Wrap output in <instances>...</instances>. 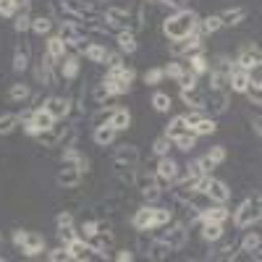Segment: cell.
<instances>
[{
    "label": "cell",
    "instance_id": "22",
    "mask_svg": "<svg viewBox=\"0 0 262 262\" xmlns=\"http://www.w3.org/2000/svg\"><path fill=\"white\" fill-rule=\"evenodd\" d=\"M134 186L139 191L144 189H152V186H158V176L152 170H134Z\"/></svg>",
    "mask_w": 262,
    "mask_h": 262
},
{
    "label": "cell",
    "instance_id": "19",
    "mask_svg": "<svg viewBox=\"0 0 262 262\" xmlns=\"http://www.w3.org/2000/svg\"><path fill=\"white\" fill-rule=\"evenodd\" d=\"M45 55L58 66V63L66 58V42H63L60 37H50V39H48V50H45Z\"/></svg>",
    "mask_w": 262,
    "mask_h": 262
},
{
    "label": "cell",
    "instance_id": "62",
    "mask_svg": "<svg viewBox=\"0 0 262 262\" xmlns=\"http://www.w3.org/2000/svg\"><path fill=\"white\" fill-rule=\"evenodd\" d=\"M32 102H34V105H32V107H34V111H39V107H45V102H48V97H42V95H34V97H32Z\"/></svg>",
    "mask_w": 262,
    "mask_h": 262
},
{
    "label": "cell",
    "instance_id": "24",
    "mask_svg": "<svg viewBox=\"0 0 262 262\" xmlns=\"http://www.w3.org/2000/svg\"><path fill=\"white\" fill-rule=\"evenodd\" d=\"M84 55H86V60H90V63L102 66L107 50H105V45H100V42H92V45H86V48H84Z\"/></svg>",
    "mask_w": 262,
    "mask_h": 262
},
{
    "label": "cell",
    "instance_id": "39",
    "mask_svg": "<svg viewBox=\"0 0 262 262\" xmlns=\"http://www.w3.org/2000/svg\"><path fill=\"white\" fill-rule=\"evenodd\" d=\"M215 128H217V126H215V121H212V118H202L200 123H194V126H191V131H194L196 137H207V134H215Z\"/></svg>",
    "mask_w": 262,
    "mask_h": 262
},
{
    "label": "cell",
    "instance_id": "42",
    "mask_svg": "<svg viewBox=\"0 0 262 262\" xmlns=\"http://www.w3.org/2000/svg\"><path fill=\"white\" fill-rule=\"evenodd\" d=\"M170 142H173V139H170L168 134H163V137H158V139H155V144H152V152H155V155H158V158H165V155H168V152H170Z\"/></svg>",
    "mask_w": 262,
    "mask_h": 262
},
{
    "label": "cell",
    "instance_id": "44",
    "mask_svg": "<svg viewBox=\"0 0 262 262\" xmlns=\"http://www.w3.org/2000/svg\"><path fill=\"white\" fill-rule=\"evenodd\" d=\"M16 123H18V116H16V113L0 116V134H11V131L16 128Z\"/></svg>",
    "mask_w": 262,
    "mask_h": 262
},
{
    "label": "cell",
    "instance_id": "21",
    "mask_svg": "<svg viewBox=\"0 0 262 262\" xmlns=\"http://www.w3.org/2000/svg\"><path fill=\"white\" fill-rule=\"evenodd\" d=\"M79 58L76 55H66L63 60H60V76L63 79H69V81H74L76 76H79Z\"/></svg>",
    "mask_w": 262,
    "mask_h": 262
},
{
    "label": "cell",
    "instance_id": "35",
    "mask_svg": "<svg viewBox=\"0 0 262 262\" xmlns=\"http://www.w3.org/2000/svg\"><path fill=\"white\" fill-rule=\"evenodd\" d=\"M184 131H189L186 118H184V116H176V118H173V121L168 123V131H165V134H168L170 139H176V137H181V134H184Z\"/></svg>",
    "mask_w": 262,
    "mask_h": 262
},
{
    "label": "cell",
    "instance_id": "51",
    "mask_svg": "<svg viewBox=\"0 0 262 262\" xmlns=\"http://www.w3.org/2000/svg\"><path fill=\"white\" fill-rule=\"evenodd\" d=\"M163 79H165L163 69H149V71L144 74V84H149V86H152V84H160Z\"/></svg>",
    "mask_w": 262,
    "mask_h": 262
},
{
    "label": "cell",
    "instance_id": "64",
    "mask_svg": "<svg viewBox=\"0 0 262 262\" xmlns=\"http://www.w3.org/2000/svg\"><path fill=\"white\" fill-rule=\"evenodd\" d=\"M118 259H121V262H128V259H134V252L123 249V252H118Z\"/></svg>",
    "mask_w": 262,
    "mask_h": 262
},
{
    "label": "cell",
    "instance_id": "41",
    "mask_svg": "<svg viewBox=\"0 0 262 262\" xmlns=\"http://www.w3.org/2000/svg\"><path fill=\"white\" fill-rule=\"evenodd\" d=\"M102 84H105V90L111 92V95H126L128 86H131V84H126V81H121V79H105Z\"/></svg>",
    "mask_w": 262,
    "mask_h": 262
},
{
    "label": "cell",
    "instance_id": "27",
    "mask_svg": "<svg viewBox=\"0 0 262 262\" xmlns=\"http://www.w3.org/2000/svg\"><path fill=\"white\" fill-rule=\"evenodd\" d=\"M116 39H118V50H121V53H134V50H137V37H134V32L121 29Z\"/></svg>",
    "mask_w": 262,
    "mask_h": 262
},
{
    "label": "cell",
    "instance_id": "10",
    "mask_svg": "<svg viewBox=\"0 0 262 262\" xmlns=\"http://www.w3.org/2000/svg\"><path fill=\"white\" fill-rule=\"evenodd\" d=\"M205 194L210 196L212 202H217V205H223V202H228V196H231V189H228V186H226L223 181H217V179H207Z\"/></svg>",
    "mask_w": 262,
    "mask_h": 262
},
{
    "label": "cell",
    "instance_id": "7",
    "mask_svg": "<svg viewBox=\"0 0 262 262\" xmlns=\"http://www.w3.org/2000/svg\"><path fill=\"white\" fill-rule=\"evenodd\" d=\"M186 236H189V231H186L184 223H173V226L168 228V233H163L160 238H163L170 249H181V247H186Z\"/></svg>",
    "mask_w": 262,
    "mask_h": 262
},
{
    "label": "cell",
    "instance_id": "47",
    "mask_svg": "<svg viewBox=\"0 0 262 262\" xmlns=\"http://www.w3.org/2000/svg\"><path fill=\"white\" fill-rule=\"evenodd\" d=\"M184 71H186V66H184V63H176V60L168 63L165 69H163V74H165V76H170V79H179Z\"/></svg>",
    "mask_w": 262,
    "mask_h": 262
},
{
    "label": "cell",
    "instance_id": "14",
    "mask_svg": "<svg viewBox=\"0 0 262 262\" xmlns=\"http://www.w3.org/2000/svg\"><path fill=\"white\" fill-rule=\"evenodd\" d=\"M29 58H32V45L21 39L16 45V50H13V69L16 71H27L29 69Z\"/></svg>",
    "mask_w": 262,
    "mask_h": 262
},
{
    "label": "cell",
    "instance_id": "54",
    "mask_svg": "<svg viewBox=\"0 0 262 262\" xmlns=\"http://www.w3.org/2000/svg\"><path fill=\"white\" fill-rule=\"evenodd\" d=\"M102 66H105V69H118V66H123V55L121 53H107Z\"/></svg>",
    "mask_w": 262,
    "mask_h": 262
},
{
    "label": "cell",
    "instance_id": "50",
    "mask_svg": "<svg viewBox=\"0 0 262 262\" xmlns=\"http://www.w3.org/2000/svg\"><path fill=\"white\" fill-rule=\"evenodd\" d=\"M58 238H60V244L66 247V244H71L74 238H76V233H74L71 226H60V228H58Z\"/></svg>",
    "mask_w": 262,
    "mask_h": 262
},
{
    "label": "cell",
    "instance_id": "2",
    "mask_svg": "<svg viewBox=\"0 0 262 262\" xmlns=\"http://www.w3.org/2000/svg\"><path fill=\"white\" fill-rule=\"evenodd\" d=\"M139 165V149L134 144H121L113 155V170H134Z\"/></svg>",
    "mask_w": 262,
    "mask_h": 262
},
{
    "label": "cell",
    "instance_id": "28",
    "mask_svg": "<svg viewBox=\"0 0 262 262\" xmlns=\"http://www.w3.org/2000/svg\"><path fill=\"white\" fill-rule=\"evenodd\" d=\"M111 123L116 131H126L128 126H131V113L128 111H123V107H118V111H113V116H111Z\"/></svg>",
    "mask_w": 262,
    "mask_h": 262
},
{
    "label": "cell",
    "instance_id": "48",
    "mask_svg": "<svg viewBox=\"0 0 262 262\" xmlns=\"http://www.w3.org/2000/svg\"><path fill=\"white\" fill-rule=\"evenodd\" d=\"M48 259H50V262H69V259H71V254H69V249H66V247L60 244L58 249H53V252L48 254Z\"/></svg>",
    "mask_w": 262,
    "mask_h": 262
},
{
    "label": "cell",
    "instance_id": "23",
    "mask_svg": "<svg viewBox=\"0 0 262 262\" xmlns=\"http://www.w3.org/2000/svg\"><path fill=\"white\" fill-rule=\"evenodd\" d=\"M191 194H194V179H184V181H179L176 186H173V196H176L179 202H189L191 200Z\"/></svg>",
    "mask_w": 262,
    "mask_h": 262
},
{
    "label": "cell",
    "instance_id": "29",
    "mask_svg": "<svg viewBox=\"0 0 262 262\" xmlns=\"http://www.w3.org/2000/svg\"><path fill=\"white\" fill-rule=\"evenodd\" d=\"M113 137H116V128L111 126V123H105V126H97L95 128V142L100 144V147H107L113 142Z\"/></svg>",
    "mask_w": 262,
    "mask_h": 262
},
{
    "label": "cell",
    "instance_id": "37",
    "mask_svg": "<svg viewBox=\"0 0 262 262\" xmlns=\"http://www.w3.org/2000/svg\"><path fill=\"white\" fill-rule=\"evenodd\" d=\"M173 142H176V147H179L181 152H189V149H194V144H196V134L189 128V131H184V134H181V137H176Z\"/></svg>",
    "mask_w": 262,
    "mask_h": 262
},
{
    "label": "cell",
    "instance_id": "34",
    "mask_svg": "<svg viewBox=\"0 0 262 262\" xmlns=\"http://www.w3.org/2000/svg\"><path fill=\"white\" fill-rule=\"evenodd\" d=\"M242 249L244 252H254V259H259V233L257 231H249L247 236H244V242H242Z\"/></svg>",
    "mask_w": 262,
    "mask_h": 262
},
{
    "label": "cell",
    "instance_id": "56",
    "mask_svg": "<svg viewBox=\"0 0 262 262\" xmlns=\"http://www.w3.org/2000/svg\"><path fill=\"white\" fill-rule=\"evenodd\" d=\"M16 8V0H0V16H13Z\"/></svg>",
    "mask_w": 262,
    "mask_h": 262
},
{
    "label": "cell",
    "instance_id": "55",
    "mask_svg": "<svg viewBox=\"0 0 262 262\" xmlns=\"http://www.w3.org/2000/svg\"><path fill=\"white\" fill-rule=\"evenodd\" d=\"M186 176H189V179H194V181L205 176V173H202V168H200V160H191V163L186 165Z\"/></svg>",
    "mask_w": 262,
    "mask_h": 262
},
{
    "label": "cell",
    "instance_id": "9",
    "mask_svg": "<svg viewBox=\"0 0 262 262\" xmlns=\"http://www.w3.org/2000/svg\"><path fill=\"white\" fill-rule=\"evenodd\" d=\"M18 249L24 252L27 257L42 254V252H45V236H39V233H34V231H27V236H24V242H21Z\"/></svg>",
    "mask_w": 262,
    "mask_h": 262
},
{
    "label": "cell",
    "instance_id": "11",
    "mask_svg": "<svg viewBox=\"0 0 262 262\" xmlns=\"http://www.w3.org/2000/svg\"><path fill=\"white\" fill-rule=\"evenodd\" d=\"M53 60L48 58V55H42L39 58V63H37V69H34V76H37V81L42 84V86H53V81H55V74H53Z\"/></svg>",
    "mask_w": 262,
    "mask_h": 262
},
{
    "label": "cell",
    "instance_id": "38",
    "mask_svg": "<svg viewBox=\"0 0 262 262\" xmlns=\"http://www.w3.org/2000/svg\"><path fill=\"white\" fill-rule=\"evenodd\" d=\"M173 221V212L165 210V207H155V212H152V228H160V226H168Z\"/></svg>",
    "mask_w": 262,
    "mask_h": 262
},
{
    "label": "cell",
    "instance_id": "49",
    "mask_svg": "<svg viewBox=\"0 0 262 262\" xmlns=\"http://www.w3.org/2000/svg\"><path fill=\"white\" fill-rule=\"evenodd\" d=\"M176 81L181 84V90H191V86H196V74H191V71L186 69V71H184Z\"/></svg>",
    "mask_w": 262,
    "mask_h": 262
},
{
    "label": "cell",
    "instance_id": "1",
    "mask_svg": "<svg viewBox=\"0 0 262 262\" xmlns=\"http://www.w3.org/2000/svg\"><path fill=\"white\" fill-rule=\"evenodd\" d=\"M196 21L200 18H196L194 11H176L173 16H168L163 21V32L170 39H184V37H189L196 29Z\"/></svg>",
    "mask_w": 262,
    "mask_h": 262
},
{
    "label": "cell",
    "instance_id": "12",
    "mask_svg": "<svg viewBox=\"0 0 262 262\" xmlns=\"http://www.w3.org/2000/svg\"><path fill=\"white\" fill-rule=\"evenodd\" d=\"M45 111L58 121V118H66L71 113V100L69 97H48V102H45Z\"/></svg>",
    "mask_w": 262,
    "mask_h": 262
},
{
    "label": "cell",
    "instance_id": "32",
    "mask_svg": "<svg viewBox=\"0 0 262 262\" xmlns=\"http://www.w3.org/2000/svg\"><path fill=\"white\" fill-rule=\"evenodd\" d=\"M189 71H191V74H196V76H200V74H207V71H210L207 58H205L202 53H194V55L189 58Z\"/></svg>",
    "mask_w": 262,
    "mask_h": 262
},
{
    "label": "cell",
    "instance_id": "16",
    "mask_svg": "<svg viewBox=\"0 0 262 262\" xmlns=\"http://www.w3.org/2000/svg\"><path fill=\"white\" fill-rule=\"evenodd\" d=\"M231 212L223 207V205H215V207H207L200 212V223H223Z\"/></svg>",
    "mask_w": 262,
    "mask_h": 262
},
{
    "label": "cell",
    "instance_id": "15",
    "mask_svg": "<svg viewBox=\"0 0 262 262\" xmlns=\"http://www.w3.org/2000/svg\"><path fill=\"white\" fill-rule=\"evenodd\" d=\"M236 63H238V69H244V71H249V69H254V66H259V63H262L259 48H242V53H238Z\"/></svg>",
    "mask_w": 262,
    "mask_h": 262
},
{
    "label": "cell",
    "instance_id": "8",
    "mask_svg": "<svg viewBox=\"0 0 262 262\" xmlns=\"http://www.w3.org/2000/svg\"><path fill=\"white\" fill-rule=\"evenodd\" d=\"M155 176H158V184H173V181H176V176H179V165H176V160H170L168 155L160 158Z\"/></svg>",
    "mask_w": 262,
    "mask_h": 262
},
{
    "label": "cell",
    "instance_id": "13",
    "mask_svg": "<svg viewBox=\"0 0 262 262\" xmlns=\"http://www.w3.org/2000/svg\"><path fill=\"white\" fill-rule=\"evenodd\" d=\"M79 181H81V170H79L76 165H63V168L58 170V184H60L63 189H76Z\"/></svg>",
    "mask_w": 262,
    "mask_h": 262
},
{
    "label": "cell",
    "instance_id": "4",
    "mask_svg": "<svg viewBox=\"0 0 262 262\" xmlns=\"http://www.w3.org/2000/svg\"><path fill=\"white\" fill-rule=\"evenodd\" d=\"M202 48V34H200V29H194L189 37H184V39H173V45L168 48L170 50V55L173 58H181V55H189V53H194V50H200Z\"/></svg>",
    "mask_w": 262,
    "mask_h": 262
},
{
    "label": "cell",
    "instance_id": "33",
    "mask_svg": "<svg viewBox=\"0 0 262 262\" xmlns=\"http://www.w3.org/2000/svg\"><path fill=\"white\" fill-rule=\"evenodd\" d=\"M32 123H34L39 131H45V128H50V126L55 123V118L45 111V107H39V111H34V116H32Z\"/></svg>",
    "mask_w": 262,
    "mask_h": 262
},
{
    "label": "cell",
    "instance_id": "46",
    "mask_svg": "<svg viewBox=\"0 0 262 262\" xmlns=\"http://www.w3.org/2000/svg\"><path fill=\"white\" fill-rule=\"evenodd\" d=\"M27 29H32V16L27 13V6H24V11L16 16V32H27Z\"/></svg>",
    "mask_w": 262,
    "mask_h": 262
},
{
    "label": "cell",
    "instance_id": "53",
    "mask_svg": "<svg viewBox=\"0 0 262 262\" xmlns=\"http://www.w3.org/2000/svg\"><path fill=\"white\" fill-rule=\"evenodd\" d=\"M207 158L215 163V165H221L223 160H226V147L223 144H217V147H212L210 152H207Z\"/></svg>",
    "mask_w": 262,
    "mask_h": 262
},
{
    "label": "cell",
    "instance_id": "40",
    "mask_svg": "<svg viewBox=\"0 0 262 262\" xmlns=\"http://www.w3.org/2000/svg\"><path fill=\"white\" fill-rule=\"evenodd\" d=\"M32 29H34V34H48V32L53 29V18H50V16H37V18H32Z\"/></svg>",
    "mask_w": 262,
    "mask_h": 262
},
{
    "label": "cell",
    "instance_id": "17",
    "mask_svg": "<svg viewBox=\"0 0 262 262\" xmlns=\"http://www.w3.org/2000/svg\"><path fill=\"white\" fill-rule=\"evenodd\" d=\"M152 212H155V207H139L134 212L131 223H134L137 231H152Z\"/></svg>",
    "mask_w": 262,
    "mask_h": 262
},
{
    "label": "cell",
    "instance_id": "58",
    "mask_svg": "<svg viewBox=\"0 0 262 262\" xmlns=\"http://www.w3.org/2000/svg\"><path fill=\"white\" fill-rule=\"evenodd\" d=\"M97 233V221H84L81 223V236L84 238H90V236H95Z\"/></svg>",
    "mask_w": 262,
    "mask_h": 262
},
{
    "label": "cell",
    "instance_id": "20",
    "mask_svg": "<svg viewBox=\"0 0 262 262\" xmlns=\"http://www.w3.org/2000/svg\"><path fill=\"white\" fill-rule=\"evenodd\" d=\"M247 84H249V74L244 71V69H231V74H228V86L233 92H244L247 90Z\"/></svg>",
    "mask_w": 262,
    "mask_h": 262
},
{
    "label": "cell",
    "instance_id": "18",
    "mask_svg": "<svg viewBox=\"0 0 262 262\" xmlns=\"http://www.w3.org/2000/svg\"><path fill=\"white\" fill-rule=\"evenodd\" d=\"M217 16H221V24H223V27H236V24H242V21L247 18V8H244V6L226 8L223 13H217Z\"/></svg>",
    "mask_w": 262,
    "mask_h": 262
},
{
    "label": "cell",
    "instance_id": "31",
    "mask_svg": "<svg viewBox=\"0 0 262 262\" xmlns=\"http://www.w3.org/2000/svg\"><path fill=\"white\" fill-rule=\"evenodd\" d=\"M223 24H221V16H205L202 21H196V29H200V34H212L217 32Z\"/></svg>",
    "mask_w": 262,
    "mask_h": 262
},
{
    "label": "cell",
    "instance_id": "45",
    "mask_svg": "<svg viewBox=\"0 0 262 262\" xmlns=\"http://www.w3.org/2000/svg\"><path fill=\"white\" fill-rule=\"evenodd\" d=\"M111 116H113V107H100V111L92 116V126L97 128V126H105L107 121H111Z\"/></svg>",
    "mask_w": 262,
    "mask_h": 262
},
{
    "label": "cell",
    "instance_id": "43",
    "mask_svg": "<svg viewBox=\"0 0 262 262\" xmlns=\"http://www.w3.org/2000/svg\"><path fill=\"white\" fill-rule=\"evenodd\" d=\"M32 95V90L27 84H11V92H8V97L13 100V102H18V100H27Z\"/></svg>",
    "mask_w": 262,
    "mask_h": 262
},
{
    "label": "cell",
    "instance_id": "36",
    "mask_svg": "<svg viewBox=\"0 0 262 262\" xmlns=\"http://www.w3.org/2000/svg\"><path fill=\"white\" fill-rule=\"evenodd\" d=\"M152 105H155L158 113H168L170 107H173V100H170V95H165V92H155V95H152Z\"/></svg>",
    "mask_w": 262,
    "mask_h": 262
},
{
    "label": "cell",
    "instance_id": "60",
    "mask_svg": "<svg viewBox=\"0 0 262 262\" xmlns=\"http://www.w3.org/2000/svg\"><path fill=\"white\" fill-rule=\"evenodd\" d=\"M55 223H58V228H60V226H71V223H74V215H71L69 210H63V212H58Z\"/></svg>",
    "mask_w": 262,
    "mask_h": 262
},
{
    "label": "cell",
    "instance_id": "59",
    "mask_svg": "<svg viewBox=\"0 0 262 262\" xmlns=\"http://www.w3.org/2000/svg\"><path fill=\"white\" fill-rule=\"evenodd\" d=\"M142 194H144V200H147V202H158V200H160V196H163V191H160V186H152V189H144Z\"/></svg>",
    "mask_w": 262,
    "mask_h": 262
},
{
    "label": "cell",
    "instance_id": "63",
    "mask_svg": "<svg viewBox=\"0 0 262 262\" xmlns=\"http://www.w3.org/2000/svg\"><path fill=\"white\" fill-rule=\"evenodd\" d=\"M24 236H27V231H21V228H18V231H13V244H16V247H21Z\"/></svg>",
    "mask_w": 262,
    "mask_h": 262
},
{
    "label": "cell",
    "instance_id": "57",
    "mask_svg": "<svg viewBox=\"0 0 262 262\" xmlns=\"http://www.w3.org/2000/svg\"><path fill=\"white\" fill-rule=\"evenodd\" d=\"M92 97H95V102H100V105H102V102H105L107 97H111V92H107V90H105V84L100 81V84L95 86V92H92Z\"/></svg>",
    "mask_w": 262,
    "mask_h": 262
},
{
    "label": "cell",
    "instance_id": "6",
    "mask_svg": "<svg viewBox=\"0 0 262 262\" xmlns=\"http://www.w3.org/2000/svg\"><path fill=\"white\" fill-rule=\"evenodd\" d=\"M86 29L81 27V21H60V32L58 37L66 42V48H74L79 39H84Z\"/></svg>",
    "mask_w": 262,
    "mask_h": 262
},
{
    "label": "cell",
    "instance_id": "30",
    "mask_svg": "<svg viewBox=\"0 0 262 262\" xmlns=\"http://www.w3.org/2000/svg\"><path fill=\"white\" fill-rule=\"evenodd\" d=\"M202 238L205 242H221L223 238V223H202Z\"/></svg>",
    "mask_w": 262,
    "mask_h": 262
},
{
    "label": "cell",
    "instance_id": "26",
    "mask_svg": "<svg viewBox=\"0 0 262 262\" xmlns=\"http://www.w3.org/2000/svg\"><path fill=\"white\" fill-rule=\"evenodd\" d=\"M170 252H173V249L163 242V238H158V242H149V247H147V252H144V254H147L149 259H165Z\"/></svg>",
    "mask_w": 262,
    "mask_h": 262
},
{
    "label": "cell",
    "instance_id": "25",
    "mask_svg": "<svg viewBox=\"0 0 262 262\" xmlns=\"http://www.w3.org/2000/svg\"><path fill=\"white\" fill-rule=\"evenodd\" d=\"M181 100L194 107V111H202V102H205V92H200L196 86H191V90H181Z\"/></svg>",
    "mask_w": 262,
    "mask_h": 262
},
{
    "label": "cell",
    "instance_id": "5",
    "mask_svg": "<svg viewBox=\"0 0 262 262\" xmlns=\"http://www.w3.org/2000/svg\"><path fill=\"white\" fill-rule=\"evenodd\" d=\"M202 111H207L210 116L226 113L228 111V95H226V90H210V92H205Z\"/></svg>",
    "mask_w": 262,
    "mask_h": 262
},
{
    "label": "cell",
    "instance_id": "61",
    "mask_svg": "<svg viewBox=\"0 0 262 262\" xmlns=\"http://www.w3.org/2000/svg\"><path fill=\"white\" fill-rule=\"evenodd\" d=\"M184 118H186V126H189V128H191V126H194V123H200V121H202V118H205V116H202V113H200V111H191V113H186V116H184Z\"/></svg>",
    "mask_w": 262,
    "mask_h": 262
},
{
    "label": "cell",
    "instance_id": "3",
    "mask_svg": "<svg viewBox=\"0 0 262 262\" xmlns=\"http://www.w3.org/2000/svg\"><path fill=\"white\" fill-rule=\"evenodd\" d=\"M257 221H259V196H254V200H244L242 207H238L236 215H233V223L238 228H247V226H252Z\"/></svg>",
    "mask_w": 262,
    "mask_h": 262
},
{
    "label": "cell",
    "instance_id": "52",
    "mask_svg": "<svg viewBox=\"0 0 262 262\" xmlns=\"http://www.w3.org/2000/svg\"><path fill=\"white\" fill-rule=\"evenodd\" d=\"M247 95H249V100L254 102V105H259V100H262V84H247V90H244Z\"/></svg>",
    "mask_w": 262,
    "mask_h": 262
}]
</instances>
